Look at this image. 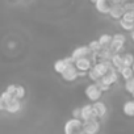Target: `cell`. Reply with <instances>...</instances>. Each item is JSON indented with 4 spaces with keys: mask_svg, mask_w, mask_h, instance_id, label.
Here are the masks:
<instances>
[{
    "mask_svg": "<svg viewBox=\"0 0 134 134\" xmlns=\"http://www.w3.org/2000/svg\"><path fill=\"white\" fill-rule=\"evenodd\" d=\"M0 97H2V99H3V100H4L5 103H8L9 100H12V99H13V95H11L9 92L4 91V92H3L2 95H0Z\"/></svg>",
    "mask_w": 134,
    "mask_h": 134,
    "instance_id": "obj_26",
    "label": "cell"
},
{
    "mask_svg": "<svg viewBox=\"0 0 134 134\" xmlns=\"http://www.w3.org/2000/svg\"><path fill=\"white\" fill-rule=\"evenodd\" d=\"M110 3H112V4H120L121 0H110Z\"/></svg>",
    "mask_w": 134,
    "mask_h": 134,
    "instance_id": "obj_31",
    "label": "cell"
},
{
    "mask_svg": "<svg viewBox=\"0 0 134 134\" xmlns=\"http://www.w3.org/2000/svg\"><path fill=\"white\" fill-rule=\"evenodd\" d=\"M74 66L76 67L78 71L82 72H87L91 67H92V60L90 57H83V58H78L74 60Z\"/></svg>",
    "mask_w": 134,
    "mask_h": 134,
    "instance_id": "obj_7",
    "label": "cell"
},
{
    "mask_svg": "<svg viewBox=\"0 0 134 134\" xmlns=\"http://www.w3.org/2000/svg\"><path fill=\"white\" fill-rule=\"evenodd\" d=\"M133 62H134V55L131 53H125L122 55V64L124 66H129L130 67L133 64Z\"/></svg>",
    "mask_w": 134,
    "mask_h": 134,
    "instance_id": "obj_20",
    "label": "cell"
},
{
    "mask_svg": "<svg viewBox=\"0 0 134 134\" xmlns=\"http://www.w3.org/2000/svg\"><path fill=\"white\" fill-rule=\"evenodd\" d=\"M133 99H134V95H133Z\"/></svg>",
    "mask_w": 134,
    "mask_h": 134,
    "instance_id": "obj_35",
    "label": "cell"
},
{
    "mask_svg": "<svg viewBox=\"0 0 134 134\" xmlns=\"http://www.w3.org/2000/svg\"><path fill=\"white\" fill-rule=\"evenodd\" d=\"M130 67H131V70H133V72H134V62H133V64H131Z\"/></svg>",
    "mask_w": 134,
    "mask_h": 134,
    "instance_id": "obj_33",
    "label": "cell"
},
{
    "mask_svg": "<svg viewBox=\"0 0 134 134\" xmlns=\"http://www.w3.org/2000/svg\"><path fill=\"white\" fill-rule=\"evenodd\" d=\"M117 80H118V71L114 69V67H112V69H110L105 75H103V76L99 79L100 83H103V84H105V86H109V87H112L114 83H117Z\"/></svg>",
    "mask_w": 134,
    "mask_h": 134,
    "instance_id": "obj_3",
    "label": "cell"
},
{
    "mask_svg": "<svg viewBox=\"0 0 134 134\" xmlns=\"http://www.w3.org/2000/svg\"><path fill=\"white\" fill-rule=\"evenodd\" d=\"M91 54V50L88 49V46H78L72 53H71V58L75 60L78 58H83V57H88Z\"/></svg>",
    "mask_w": 134,
    "mask_h": 134,
    "instance_id": "obj_13",
    "label": "cell"
},
{
    "mask_svg": "<svg viewBox=\"0 0 134 134\" xmlns=\"http://www.w3.org/2000/svg\"><path fill=\"white\" fill-rule=\"evenodd\" d=\"M60 75H62V78L66 82H74V80H76L79 78V71L76 70V67L74 66V63H71L63 70V72Z\"/></svg>",
    "mask_w": 134,
    "mask_h": 134,
    "instance_id": "obj_5",
    "label": "cell"
},
{
    "mask_svg": "<svg viewBox=\"0 0 134 134\" xmlns=\"http://www.w3.org/2000/svg\"><path fill=\"white\" fill-rule=\"evenodd\" d=\"M122 112L125 116L127 117H134V99L133 100H127L124 107H122Z\"/></svg>",
    "mask_w": 134,
    "mask_h": 134,
    "instance_id": "obj_17",
    "label": "cell"
},
{
    "mask_svg": "<svg viewBox=\"0 0 134 134\" xmlns=\"http://www.w3.org/2000/svg\"><path fill=\"white\" fill-rule=\"evenodd\" d=\"M124 7H122V3H120V4H113L112 7H110V9H109V16L113 19V20H120L121 17H122V15H124Z\"/></svg>",
    "mask_w": 134,
    "mask_h": 134,
    "instance_id": "obj_12",
    "label": "cell"
},
{
    "mask_svg": "<svg viewBox=\"0 0 134 134\" xmlns=\"http://www.w3.org/2000/svg\"><path fill=\"white\" fill-rule=\"evenodd\" d=\"M125 42H126L125 34H122V33H116L114 36H112V41H110V43H109L108 47H109V50H110L112 53H120V51L124 49Z\"/></svg>",
    "mask_w": 134,
    "mask_h": 134,
    "instance_id": "obj_2",
    "label": "cell"
},
{
    "mask_svg": "<svg viewBox=\"0 0 134 134\" xmlns=\"http://www.w3.org/2000/svg\"><path fill=\"white\" fill-rule=\"evenodd\" d=\"M15 90H16V86H15V84H9V86L7 87V90H5V91H7V92H9L11 95H13V93H15Z\"/></svg>",
    "mask_w": 134,
    "mask_h": 134,
    "instance_id": "obj_27",
    "label": "cell"
},
{
    "mask_svg": "<svg viewBox=\"0 0 134 134\" xmlns=\"http://www.w3.org/2000/svg\"><path fill=\"white\" fill-rule=\"evenodd\" d=\"M118 71V75L124 79V80H127V79H130V78H133L134 76V72H133V70H131V67H129V66H122L120 70H117Z\"/></svg>",
    "mask_w": 134,
    "mask_h": 134,
    "instance_id": "obj_15",
    "label": "cell"
},
{
    "mask_svg": "<svg viewBox=\"0 0 134 134\" xmlns=\"http://www.w3.org/2000/svg\"><path fill=\"white\" fill-rule=\"evenodd\" d=\"M130 38H131V41H133V43H134V29L130 32Z\"/></svg>",
    "mask_w": 134,
    "mask_h": 134,
    "instance_id": "obj_30",
    "label": "cell"
},
{
    "mask_svg": "<svg viewBox=\"0 0 134 134\" xmlns=\"http://www.w3.org/2000/svg\"><path fill=\"white\" fill-rule=\"evenodd\" d=\"M127 2H134V0H121V3H127Z\"/></svg>",
    "mask_w": 134,
    "mask_h": 134,
    "instance_id": "obj_32",
    "label": "cell"
},
{
    "mask_svg": "<svg viewBox=\"0 0 134 134\" xmlns=\"http://www.w3.org/2000/svg\"><path fill=\"white\" fill-rule=\"evenodd\" d=\"M99 43H100V46L101 47H108L109 46V43H110V41H112V36L110 34H107V33H104V34H101L100 37H99Z\"/></svg>",
    "mask_w": 134,
    "mask_h": 134,
    "instance_id": "obj_18",
    "label": "cell"
},
{
    "mask_svg": "<svg viewBox=\"0 0 134 134\" xmlns=\"http://www.w3.org/2000/svg\"><path fill=\"white\" fill-rule=\"evenodd\" d=\"M125 91L130 95H134V76L125 80Z\"/></svg>",
    "mask_w": 134,
    "mask_h": 134,
    "instance_id": "obj_21",
    "label": "cell"
},
{
    "mask_svg": "<svg viewBox=\"0 0 134 134\" xmlns=\"http://www.w3.org/2000/svg\"><path fill=\"white\" fill-rule=\"evenodd\" d=\"M72 117H74V118H80V108L74 109V112H72Z\"/></svg>",
    "mask_w": 134,
    "mask_h": 134,
    "instance_id": "obj_28",
    "label": "cell"
},
{
    "mask_svg": "<svg viewBox=\"0 0 134 134\" xmlns=\"http://www.w3.org/2000/svg\"><path fill=\"white\" fill-rule=\"evenodd\" d=\"M122 7H124V11H125V12H127V11H134V2L122 3Z\"/></svg>",
    "mask_w": 134,
    "mask_h": 134,
    "instance_id": "obj_25",
    "label": "cell"
},
{
    "mask_svg": "<svg viewBox=\"0 0 134 134\" xmlns=\"http://www.w3.org/2000/svg\"><path fill=\"white\" fill-rule=\"evenodd\" d=\"M26 95V91L24 88V86H16V90H15V93H13V97L19 99V100H23Z\"/></svg>",
    "mask_w": 134,
    "mask_h": 134,
    "instance_id": "obj_19",
    "label": "cell"
},
{
    "mask_svg": "<svg viewBox=\"0 0 134 134\" xmlns=\"http://www.w3.org/2000/svg\"><path fill=\"white\" fill-rule=\"evenodd\" d=\"M84 93H86L87 99H88L90 101H92V103H93V101L100 100V97H101V95H103V92L99 90V87H97V84H96V83L90 84V86L86 88Z\"/></svg>",
    "mask_w": 134,
    "mask_h": 134,
    "instance_id": "obj_6",
    "label": "cell"
},
{
    "mask_svg": "<svg viewBox=\"0 0 134 134\" xmlns=\"http://www.w3.org/2000/svg\"><path fill=\"white\" fill-rule=\"evenodd\" d=\"M87 75H88V78H90V79H91V80H92L93 83H96V82H97V80L100 79V76L97 75V72H96V71H95V70L92 69V67H91V69H90V70L87 71Z\"/></svg>",
    "mask_w": 134,
    "mask_h": 134,
    "instance_id": "obj_24",
    "label": "cell"
},
{
    "mask_svg": "<svg viewBox=\"0 0 134 134\" xmlns=\"http://www.w3.org/2000/svg\"><path fill=\"white\" fill-rule=\"evenodd\" d=\"M120 26L122 30H127V32H131L134 29V23H129V21H125L122 19H120Z\"/></svg>",
    "mask_w": 134,
    "mask_h": 134,
    "instance_id": "obj_22",
    "label": "cell"
},
{
    "mask_svg": "<svg viewBox=\"0 0 134 134\" xmlns=\"http://www.w3.org/2000/svg\"><path fill=\"white\" fill-rule=\"evenodd\" d=\"M64 134H83V121L80 118H70L63 126Z\"/></svg>",
    "mask_w": 134,
    "mask_h": 134,
    "instance_id": "obj_1",
    "label": "cell"
},
{
    "mask_svg": "<svg viewBox=\"0 0 134 134\" xmlns=\"http://www.w3.org/2000/svg\"><path fill=\"white\" fill-rule=\"evenodd\" d=\"M91 3H92V4H95V3H96V0H91Z\"/></svg>",
    "mask_w": 134,
    "mask_h": 134,
    "instance_id": "obj_34",
    "label": "cell"
},
{
    "mask_svg": "<svg viewBox=\"0 0 134 134\" xmlns=\"http://www.w3.org/2000/svg\"><path fill=\"white\" fill-rule=\"evenodd\" d=\"M71 63H74V59L71 58V55H70V57H66V58H62V59H58V60H55V63H54V70H55V72L62 74L63 70H64L69 64H71Z\"/></svg>",
    "mask_w": 134,
    "mask_h": 134,
    "instance_id": "obj_8",
    "label": "cell"
},
{
    "mask_svg": "<svg viewBox=\"0 0 134 134\" xmlns=\"http://www.w3.org/2000/svg\"><path fill=\"white\" fill-rule=\"evenodd\" d=\"M87 46H88V49L91 50V53H97V51H100V50H101V46H100V43H99V41H97V40L91 41Z\"/></svg>",
    "mask_w": 134,
    "mask_h": 134,
    "instance_id": "obj_23",
    "label": "cell"
},
{
    "mask_svg": "<svg viewBox=\"0 0 134 134\" xmlns=\"http://www.w3.org/2000/svg\"><path fill=\"white\" fill-rule=\"evenodd\" d=\"M20 109H21V100L13 97L12 100H9V101L7 103L5 110H7L8 113H17V112H20Z\"/></svg>",
    "mask_w": 134,
    "mask_h": 134,
    "instance_id": "obj_14",
    "label": "cell"
},
{
    "mask_svg": "<svg viewBox=\"0 0 134 134\" xmlns=\"http://www.w3.org/2000/svg\"><path fill=\"white\" fill-rule=\"evenodd\" d=\"M112 5L113 4L110 3V0H96V3H95L96 11L101 15H108Z\"/></svg>",
    "mask_w": 134,
    "mask_h": 134,
    "instance_id": "obj_10",
    "label": "cell"
},
{
    "mask_svg": "<svg viewBox=\"0 0 134 134\" xmlns=\"http://www.w3.org/2000/svg\"><path fill=\"white\" fill-rule=\"evenodd\" d=\"M100 131V122L97 118H92L83 122V134H97Z\"/></svg>",
    "mask_w": 134,
    "mask_h": 134,
    "instance_id": "obj_4",
    "label": "cell"
},
{
    "mask_svg": "<svg viewBox=\"0 0 134 134\" xmlns=\"http://www.w3.org/2000/svg\"><path fill=\"white\" fill-rule=\"evenodd\" d=\"M13 2H16V0H13Z\"/></svg>",
    "mask_w": 134,
    "mask_h": 134,
    "instance_id": "obj_36",
    "label": "cell"
},
{
    "mask_svg": "<svg viewBox=\"0 0 134 134\" xmlns=\"http://www.w3.org/2000/svg\"><path fill=\"white\" fill-rule=\"evenodd\" d=\"M109 60H110L112 66L114 67L116 70H120L121 67L124 66V64H122V55H121L120 53H113Z\"/></svg>",
    "mask_w": 134,
    "mask_h": 134,
    "instance_id": "obj_16",
    "label": "cell"
},
{
    "mask_svg": "<svg viewBox=\"0 0 134 134\" xmlns=\"http://www.w3.org/2000/svg\"><path fill=\"white\" fill-rule=\"evenodd\" d=\"M5 107H7V103L0 97V112H3V110H5Z\"/></svg>",
    "mask_w": 134,
    "mask_h": 134,
    "instance_id": "obj_29",
    "label": "cell"
},
{
    "mask_svg": "<svg viewBox=\"0 0 134 134\" xmlns=\"http://www.w3.org/2000/svg\"><path fill=\"white\" fill-rule=\"evenodd\" d=\"M92 118H96L92 104H87V105L82 107L80 108V120L84 122V121H88V120H92Z\"/></svg>",
    "mask_w": 134,
    "mask_h": 134,
    "instance_id": "obj_9",
    "label": "cell"
},
{
    "mask_svg": "<svg viewBox=\"0 0 134 134\" xmlns=\"http://www.w3.org/2000/svg\"><path fill=\"white\" fill-rule=\"evenodd\" d=\"M92 108H93V112H95L96 118H103V117L107 114V105H105L103 101H100V100L93 101Z\"/></svg>",
    "mask_w": 134,
    "mask_h": 134,
    "instance_id": "obj_11",
    "label": "cell"
}]
</instances>
